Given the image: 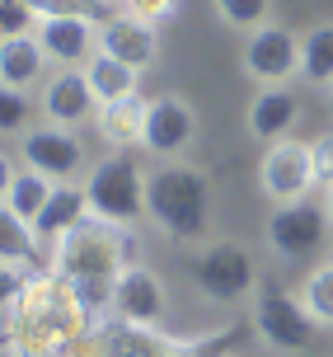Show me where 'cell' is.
Wrapping results in <instances>:
<instances>
[{
  "mask_svg": "<svg viewBox=\"0 0 333 357\" xmlns=\"http://www.w3.org/2000/svg\"><path fill=\"white\" fill-rule=\"evenodd\" d=\"M52 178L38 174V169H19V174H5V197H0V207H5V216L10 221H19V226H33L38 216H42V207H47V197H52Z\"/></svg>",
  "mask_w": 333,
  "mask_h": 357,
  "instance_id": "obj_19",
  "label": "cell"
},
{
  "mask_svg": "<svg viewBox=\"0 0 333 357\" xmlns=\"http://www.w3.org/2000/svg\"><path fill=\"white\" fill-rule=\"evenodd\" d=\"M211 5H216V19L226 29H240V33L263 29L268 15H272V0H211Z\"/></svg>",
  "mask_w": 333,
  "mask_h": 357,
  "instance_id": "obj_23",
  "label": "cell"
},
{
  "mask_svg": "<svg viewBox=\"0 0 333 357\" xmlns=\"http://www.w3.org/2000/svg\"><path fill=\"white\" fill-rule=\"evenodd\" d=\"M33 38L56 66H89L99 52V24L94 19H42Z\"/></svg>",
  "mask_w": 333,
  "mask_h": 357,
  "instance_id": "obj_13",
  "label": "cell"
},
{
  "mask_svg": "<svg viewBox=\"0 0 333 357\" xmlns=\"http://www.w3.org/2000/svg\"><path fill=\"white\" fill-rule=\"evenodd\" d=\"M99 52L146 71L160 56V29L155 24H141V19H132V15H108L104 24H99Z\"/></svg>",
  "mask_w": 333,
  "mask_h": 357,
  "instance_id": "obj_14",
  "label": "cell"
},
{
  "mask_svg": "<svg viewBox=\"0 0 333 357\" xmlns=\"http://www.w3.org/2000/svg\"><path fill=\"white\" fill-rule=\"evenodd\" d=\"M300 118V104L296 94H291V85H263L254 99H249L245 108V127L254 142H286L291 137V127H296Z\"/></svg>",
  "mask_w": 333,
  "mask_h": 357,
  "instance_id": "obj_15",
  "label": "cell"
},
{
  "mask_svg": "<svg viewBox=\"0 0 333 357\" xmlns=\"http://www.w3.org/2000/svg\"><path fill=\"white\" fill-rule=\"evenodd\" d=\"M42 19L24 5V0H0V38H24V33H33Z\"/></svg>",
  "mask_w": 333,
  "mask_h": 357,
  "instance_id": "obj_26",
  "label": "cell"
},
{
  "mask_svg": "<svg viewBox=\"0 0 333 357\" xmlns=\"http://www.w3.org/2000/svg\"><path fill=\"white\" fill-rule=\"evenodd\" d=\"M310 160H315V183L329 193L333 188V127H324L319 137H310Z\"/></svg>",
  "mask_w": 333,
  "mask_h": 357,
  "instance_id": "obj_28",
  "label": "cell"
},
{
  "mask_svg": "<svg viewBox=\"0 0 333 357\" xmlns=\"http://www.w3.org/2000/svg\"><path fill=\"white\" fill-rule=\"evenodd\" d=\"M240 71L254 85H291V75H300V33H291L286 24L268 19L263 29H254L245 38V56H240Z\"/></svg>",
  "mask_w": 333,
  "mask_h": 357,
  "instance_id": "obj_5",
  "label": "cell"
},
{
  "mask_svg": "<svg viewBox=\"0 0 333 357\" xmlns=\"http://www.w3.org/2000/svg\"><path fill=\"white\" fill-rule=\"evenodd\" d=\"M94 89H89V75L85 66H61L56 75L42 80L38 89V108H42V123H56V127H85L89 118H99L94 113Z\"/></svg>",
  "mask_w": 333,
  "mask_h": 357,
  "instance_id": "obj_11",
  "label": "cell"
},
{
  "mask_svg": "<svg viewBox=\"0 0 333 357\" xmlns=\"http://www.w3.org/2000/svg\"><path fill=\"white\" fill-rule=\"evenodd\" d=\"M113 310L123 324H137V329H160L164 324V310H169V296H164V282L146 264H127L113 282Z\"/></svg>",
  "mask_w": 333,
  "mask_h": 357,
  "instance_id": "obj_9",
  "label": "cell"
},
{
  "mask_svg": "<svg viewBox=\"0 0 333 357\" xmlns=\"http://www.w3.org/2000/svg\"><path fill=\"white\" fill-rule=\"evenodd\" d=\"M113 5H118V15H132L141 24H155V29L178 15V0H113Z\"/></svg>",
  "mask_w": 333,
  "mask_h": 357,
  "instance_id": "obj_27",
  "label": "cell"
},
{
  "mask_svg": "<svg viewBox=\"0 0 333 357\" xmlns=\"http://www.w3.org/2000/svg\"><path fill=\"white\" fill-rule=\"evenodd\" d=\"M89 193H85V183H56L52 197H47V207H42V216L33 221V235L42 240V245H56L61 235H70L75 226H85L89 221Z\"/></svg>",
  "mask_w": 333,
  "mask_h": 357,
  "instance_id": "obj_16",
  "label": "cell"
},
{
  "mask_svg": "<svg viewBox=\"0 0 333 357\" xmlns=\"http://www.w3.org/2000/svg\"><path fill=\"white\" fill-rule=\"evenodd\" d=\"M89 193V212L99 221H113V226H132L141 212H146V193H150V174H141L137 160L127 151H113L94 165L85 178Z\"/></svg>",
  "mask_w": 333,
  "mask_h": 357,
  "instance_id": "obj_3",
  "label": "cell"
},
{
  "mask_svg": "<svg viewBox=\"0 0 333 357\" xmlns=\"http://www.w3.org/2000/svg\"><path fill=\"white\" fill-rule=\"evenodd\" d=\"M324 216H329V226H333V188L324 193Z\"/></svg>",
  "mask_w": 333,
  "mask_h": 357,
  "instance_id": "obj_29",
  "label": "cell"
},
{
  "mask_svg": "<svg viewBox=\"0 0 333 357\" xmlns=\"http://www.w3.org/2000/svg\"><path fill=\"white\" fill-rule=\"evenodd\" d=\"M19 155H24L29 169L47 174L52 183H70V178L80 174V165H85V142H80L70 127L38 123L19 137Z\"/></svg>",
  "mask_w": 333,
  "mask_h": 357,
  "instance_id": "obj_7",
  "label": "cell"
},
{
  "mask_svg": "<svg viewBox=\"0 0 333 357\" xmlns=\"http://www.w3.org/2000/svg\"><path fill=\"white\" fill-rule=\"evenodd\" d=\"M99 137H104L113 151H132V146L146 142V123H150V99L146 94H127L118 104L99 108Z\"/></svg>",
  "mask_w": 333,
  "mask_h": 357,
  "instance_id": "obj_17",
  "label": "cell"
},
{
  "mask_svg": "<svg viewBox=\"0 0 333 357\" xmlns=\"http://www.w3.org/2000/svg\"><path fill=\"white\" fill-rule=\"evenodd\" d=\"M197 137V113L183 94H155L150 99V123H146V151L155 160H178Z\"/></svg>",
  "mask_w": 333,
  "mask_h": 357,
  "instance_id": "obj_12",
  "label": "cell"
},
{
  "mask_svg": "<svg viewBox=\"0 0 333 357\" xmlns=\"http://www.w3.org/2000/svg\"><path fill=\"white\" fill-rule=\"evenodd\" d=\"M10 357H19V353H10Z\"/></svg>",
  "mask_w": 333,
  "mask_h": 357,
  "instance_id": "obj_30",
  "label": "cell"
},
{
  "mask_svg": "<svg viewBox=\"0 0 333 357\" xmlns=\"http://www.w3.org/2000/svg\"><path fill=\"white\" fill-rule=\"evenodd\" d=\"M329 94H333V89H329Z\"/></svg>",
  "mask_w": 333,
  "mask_h": 357,
  "instance_id": "obj_31",
  "label": "cell"
},
{
  "mask_svg": "<svg viewBox=\"0 0 333 357\" xmlns=\"http://www.w3.org/2000/svg\"><path fill=\"white\" fill-rule=\"evenodd\" d=\"M146 216L174 240H202L211 226V183L202 169L178 160H160L150 169V193H146Z\"/></svg>",
  "mask_w": 333,
  "mask_h": 357,
  "instance_id": "obj_1",
  "label": "cell"
},
{
  "mask_svg": "<svg viewBox=\"0 0 333 357\" xmlns=\"http://www.w3.org/2000/svg\"><path fill=\"white\" fill-rule=\"evenodd\" d=\"M258 188H263L277 207L286 202H305L315 183V160H310V142H296V137H286V142H272L263 151V160H258Z\"/></svg>",
  "mask_w": 333,
  "mask_h": 357,
  "instance_id": "obj_6",
  "label": "cell"
},
{
  "mask_svg": "<svg viewBox=\"0 0 333 357\" xmlns=\"http://www.w3.org/2000/svg\"><path fill=\"white\" fill-rule=\"evenodd\" d=\"M324 226H329L324 207H310V202H286V207H277V212L268 216V245H272V254H277V259L296 264V259L319 254V245H324Z\"/></svg>",
  "mask_w": 333,
  "mask_h": 357,
  "instance_id": "obj_10",
  "label": "cell"
},
{
  "mask_svg": "<svg viewBox=\"0 0 333 357\" xmlns=\"http://www.w3.org/2000/svg\"><path fill=\"white\" fill-rule=\"evenodd\" d=\"M42 66H47V52L33 33L24 38H0V89H29L42 80Z\"/></svg>",
  "mask_w": 333,
  "mask_h": 357,
  "instance_id": "obj_18",
  "label": "cell"
},
{
  "mask_svg": "<svg viewBox=\"0 0 333 357\" xmlns=\"http://www.w3.org/2000/svg\"><path fill=\"white\" fill-rule=\"evenodd\" d=\"M0 127H5V137H24L29 132V99H24V89H0Z\"/></svg>",
  "mask_w": 333,
  "mask_h": 357,
  "instance_id": "obj_25",
  "label": "cell"
},
{
  "mask_svg": "<svg viewBox=\"0 0 333 357\" xmlns=\"http://www.w3.org/2000/svg\"><path fill=\"white\" fill-rule=\"evenodd\" d=\"M296 296L305 301V310L315 315V324L333 329V264H315L305 273V282L296 287Z\"/></svg>",
  "mask_w": 333,
  "mask_h": 357,
  "instance_id": "obj_22",
  "label": "cell"
},
{
  "mask_svg": "<svg viewBox=\"0 0 333 357\" xmlns=\"http://www.w3.org/2000/svg\"><path fill=\"white\" fill-rule=\"evenodd\" d=\"M300 80L315 89H333V19L300 33Z\"/></svg>",
  "mask_w": 333,
  "mask_h": 357,
  "instance_id": "obj_21",
  "label": "cell"
},
{
  "mask_svg": "<svg viewBox=\"0 0 333 357\" xmlns=\"http://www.w3.org/2000/svg\"><path fill=\"white\" fill-rule=\"evenodd\" d=\"M254 329H258V339L272 353H305L319 334V324L305 310V301L281 291V287H263L254 296Z\"/></svg>",
  "mask_w": 333,
  "mask_h": 357,
  "instance_id": "obj_4",
  "label": "cell"
},
{
  "mask_svg": "<svg viewBox=\"0 0 333 357\" xmlns=\"http://www.w3.org/2000/svg\"><path fill=\"white\" fill-rule=\"evenodd\" d=\"M193 278L211 301H240L249 287H254V259H249L245 245L216 240V245H207V250L197 254Z\"/></svg>",
  "mask_w": 333,
  "mask_h": 357,
  "instance_id": "obj_8",
  "label": "cell"
},
{
  "mask_svg": "<svg viewBox=\"0 0 333 357\" xmlns=\"http://www.w3.org/2000/svg\"><path fill=\"white\" fill-rule=\"evenodd\" d=\"M123 231L127 226L89 216L85 226L52 245V273H61L66 282H118V273L132 264V240Z\"/></svg>",
  "mask_w": 333,
  "mask_h": 357,
  "instance_id": "obj_2",
  "label": "cell"
},
{
  "mask_svg": "<svg viewBox=\"0 0 333 357\" xmlns=\"http://www.w3.org/2000/svg\"><path fill=\"white\" fill-rule=\"evenodd\" d=\"M38 19H108V0H24Z\"/></svg>",
  "mask_w": 333,
  "mask_h": 357,
  "instance_id": "obj_24",
  "label": "cell"
},
{
  "mask_svg": "<svg viewBox=\"0 0 333 357\" xmlns=\"http://www.w3.org/2000/svg\"><path fill=\"white\" fill-rule=\"evenodd\" d=\"M85 75H89V89H94L99 108L118 104V99H127V94H141V71L127 66V61H118V56H108V52H94V61L85 66Z\"/></svg>",
  "mask_w": 333,
  "mask_h": 357,
  "instance_id": "obj_20",
  "label": "cell"
}]
</instances>
